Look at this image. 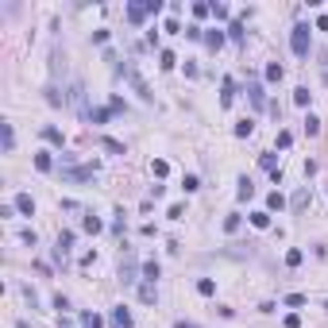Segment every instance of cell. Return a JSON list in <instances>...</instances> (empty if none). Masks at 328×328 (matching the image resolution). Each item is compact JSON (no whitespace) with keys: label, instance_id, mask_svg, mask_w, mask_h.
Listing matches in <instances>:
<instances>
[{"label":"cell","instance_id":"cell-30","mask_svg":"<svg viewBox=\"0 0 328 328\" xmlns=\"http://www.w3.org/2000/svg\"><path fill=\"white\" fill-rule=\"evenodd\" d=\"M108 116H112V108H93V112H89V120H93V124H105Z\"/></svg>","mask_w":328,"mask_h":328},{"label":"cell","instance_id":"cell-32","mask_svg":"<svg viewBox=\"0 0 328 328\" xmlns=\"http://www.w3.org/2000/svg\"><path fill=\"white\" fill-rule=\"evenodd\" d=\"M309 97H313V93L301 85V89H294V105H309Z\"/></svg>","mask_w":328,"mask_h":328},{"label":"cell","instance_id":"cell-33","mask_svg":"<svg viewBox=\"0 0 328 328\" xmlns=\"http://www.w3.org/2000/svg\"><path fill=\"white\" fill-rule=\"evenodd\" d=\"M251 132H255V124H251V120H243V124H236V135H239V139H247Z\"/></svg>","mask_w":328,"mask_h":328},{"label":"cell","instance_id":"cell-18","mask_svg":"<svg viewBox=\"0 0 328 328\" xmlns=\"http://www.w3.org/2000/svg\"><path fill=\"white\" fill-rule=\"evenodd\" d=\"M239 212H228V216H224V232H228V236H232V232H239Z\"/></svg>","mask_w":328,"mask_h":328},{"label":"cell","instance_id":"cell-40","mask_svg":"<svg viewBox=\"0 0 328 328\" xmlns=\"http://www.w3.org/2000/svg\"><path fill=\"white\" fill-rule=\"evenodd\" d=\"M290 143H294V135H290V132H278V147L286 151V147H290Z\"/></svg>","mask_w":328,"mask_h":328},{"label":"cell","instance_id":"cell-4","mask_svg":"<svg viewBox=\"0 0 328 328\" xmlns=\"http://www.w3.org/2000/svg\"><path fill=\"white\" fill-rule=\"evenodd\" d=\"M97 174V163H89V166H62V178H70V181H85V178H93Z\"/></svg>","mask_w":328,"mask_h":328},{"label":"cell","instance_id":"cell-41","mask_svg":"<svg viewBox=\"0 0 328 328\" xmlns=\"http://www.w3.org/2000/svg\"><path fill=\"white\" fill-rule=\"evenodd\" d=\"M174 328H201V325H193V321H178Z\"/></svg>","mask_w":328,"mask_h":328},{"label":"cell","instance_id":"cell-13","mask_svg":"<svg viewBox=\"0 0 328 328\" xmlns=\"http://www.w3.org/2000/svg\"><path fill=\"white\" fill-rule=\"evenodd\" d=\"M0 135H4V151H12L15 147V132H12V124H8V120L0 124Z\"/></svg>","mask_w":328,"mask_h":328},{"label":"cell","instance_id":"cell-1","mask_svg":"<svg viewBox=\"0 0 328 328\" xmlns=\"http://www.w3.org/2000/svg\"><path fill=\"white\" fill-rule=\"evenodd\" d=\"M309 46H313L309 23H294V31H290V50H294L298 58H309Z\"/></svg>","mask_w":328,"mask_h":328},{"label":"cell","instance_id":"cell-35","mask_svg":"<svg viewBox=\"0 0 328 328\" xmlns=\"http://www.w3.org/2000/svg\"><path fill=\"white\" fill-rule=\"evenodd\" d=\"M209 12H212V4H205V0H201V4H193V15H197V19H205Z\"/></svg>","mask_w":328,"mask_h":328},{"label":"cell","instance_id":"cell-22","mask_svg":"<svg viewBox=\"0 0 328 328\" xmlns=\"http://www.w3.org/2000/svg\"><path fill=\"white\" fill-rule=\"evenodd\" d=\"M43 139H46V143H54V147H62V143H66L58 128H43Z\"/></svg>","mask_w":328,"mask_h":328},{"label":"cell","instance_id":"cell-19","mask_svg":"<svg viewBox=\"0 0 328 328\" xmlns=\"http://www.w3.org/2000/svg\"><path fill=\"white\" fill-rule=\"evenodd\" d=\"M155 278H159V263L147 259V263H143V282H155Z\"/></svg>","mask_w":328,"mask_h":328},{"label":"cell","instance_id":"cell-34","mask_svg":"<svg viewBox=\"0 0 328 328\" xmlns=\"http://www.w3.org/2000/svg\"><path fill=\"white\" fill-rule=\"evenodd\" d=\"M286 305H290V309H298V305H305V294H286Z\"/></svg>","mask_w":328,"mask_h":328},{"label":"cell","instance_id":"cell-14","mask_svg":"<svg viewBox=\"0 0 328 328\" xmlns=\"http://www.w3.org/2000/svg\"><path fill=\"white\" fill-rule=\"evenodd\" d=\"M81 228H85V232H93V236H97V232H101V228H105V220H101V216H85V220H81Z\"/></svg>","mask_w":328,"mask_h":328},{"label":"cell","instance_id":"cell-5","mask_svg":"<svg viewBox=\"0 0 328 328\" xmlns=\"http://www.w3.org/2000/svg\"><path fill=\"white\" fill-rule=\"evenodd\" d=\"M247 97H251V105H255V112H263V108H267V93H263V85H259V81H247Z\"/></svg>","mask_w":328,"mask_h":328},{"label":"cell","instance_id":"cell-11","mask_svg":"<svg viewBox=\"0 0 328 328\" xmlns=\"http://www.w3.org/2000/svg\"><path fill=\"white\" fill-rule=\"evenodd\" d=\"M15 209L23 212V216H31V212H35V201H31V193H19V197H15Z\"/></svg>","mask_w":328,"mask_h":328},{"label":"cell","instance_id":"cell-24","mask_svg":"<svg viewBox=\"0 0 328 328\" xmlns=\"http://www.w3.org/2000/svg\"><path fill=\"white\" fill-rule=\"evenodd\" d=\"M101 147L112 151V155H124V143H120V139H112V135H105V139H101Z\"/></svg>","mask_w":328,"mask_h":328},{"label":"cell","instance_id":"cell-25","mask_svg":"<svg viewBox=\"0 0 328 328\" xmlns=\"http://www.w3.org/2000/svg\"><path fill=\"white\" fill-rule=\"evenodd\" d=\"M251 224H255V228H270V212H267V209L251 212Z\"/></svg>","mask_w":328,"mask_h":328},{"label":"cell","instance_id":"cell-26","mask_svg":"<svg viewBox=\"0 0 328 328\" xmlns=\"http://www.w3.org/2000/svg\"><path fill=\"white\" fill-rule=\"evenodd\" d=\"M81 325L85 328H105V321H101L97 313H81Z\"/></svg>","mask_w":328,"mask_h":328},{"label":"cell","instance_id":"cell-36","mask_svg":"<svg viewBox=\"0 0 328 328\" xmlns=\"http://www.w3.org/2000/svg\"><path fill=\"white\" fill-rule=\"evenodd\" d=\"M305 132H309V135H317V132H321V120H317V116H309V120H305Z\"/></svg>","mask_w":328,"mask_h":328},{"label":"cell","instance_id":"cell-16","mask_svg":"<svg viewBox=\"0 0 328 328\" xmlns=\"http://www.w3.org/2000/svg\"><path fill=\"white\" fill-rule=\"evenodd\" d=\"M159 66H163V70H174V66H178L174 50H159Z\"/></svg>","mask_w":328,"mask_h":328},{"label":"cell","instance_id":"cell-3","mask_svg":"<svg viewBox=\"0 0 328 328\" xmlns=\"http://www.w3.org/2000/svg\"><path fill=\"white\" fill-rule=\"evenodd\" d=\"M163 12V0H143V4H128V23H143L147 15Z\"/></svg>","mask_w":328,"mask_h":328},{"label":"cell","instance_id":"cell-31","mask_svg":"<svg viewBox=\"0 0 328 328\" xmlns=\"http://www.w3.org/2000/svg\"><path fill=\"white\" fill-rule=\"evenodd\" d=\"M228 39H243V19H236V23H228Z\"/></svg>","mask_w":328,"mask_h":328},{"label":"cell","instance_id":"cell-39","mask_svg":"<svg viewBox=\"0 0 328 328\" xmlns=\"http://www.w3.org/2000/svg\"><path fill=\"white\" fill-rule=\"evenodd\" d=\"M212 15H216V19H228V4H212Z\"/></svg>","mask_w":328,"mask_h":328},{"label":"cell","instance_id":"cell-21","mask_svg":"<svg viewBox=\"0 0 328 328\" xmlns=\"http://www.w3.org/2000/svg\"><path fill=\"white\" fill-rule=\"evenodd\" d=\"M35 166H39V170H54V159H50V155H46V151H39V155H35Z\"/></svg>","mask_w":328,"mask_h":328},{"label":"cell","instance_id":"cell-15","mask_svg":"<svg viewBox=\"0 0 328 328\" xmlns=\"http://www.w3.org/2000/svg\"><path fill=\"white\" fill-rule=\"evenodd\" d=\"M305 205H309V189H298V193H294V201H290V209H294V212H301Z\"/></svg>","mask_w":328,"mask_h":328},{"label":"cell","instance_id":"cell-27","mask_svg":"<svg viewBox=\"0 0 328 328\" xmlns=\"http://www.w3.org/2000/svg\"><path fill=\"white\" fill-rule=\"evenodd\" d=\"M282 74H286V70L278 66V62H270V66H267V81H282Z\"/></svg>","mask_w":328,"mask_h":328},{"label":"cell","instance_id":"cell-37","mask_svg":"<svg viewBox=\"0 0 328 328\" xmlns=\"http://www.w3.org/2000/svg\"><path fill=\"white\" fill-rule=\"evenodd\" d=\"M46 101H50V105H62V101H66V97H62L58 89H46Z\"/></svg>","mask_w":328,"mask_h":328},{"label":"cell","instance_id":"cell-12","mask_svg":"<svg viewBox=\"0 0 328 328\" xmlns=\"http://www.w3.org/2000/svg\"><path fill=\"white\" fill-rule=\"evenodd\" d=\"M232 97H236V81H232V77H224V93H220V105L228 108V105H232Z\"/></svg>","mask_w":328,"mask_h":328},{"label":"cell","instance_id":"cell-6","mask_svg":"<svg viewBox=\"0 0 328 328\" xmlns=\"http://www.w3.org/2000/svg\"><path fill=\"white\" fill-rule=\"evenodd\" d=\"M112 328H132V313H128L124 305H116V309H112Z\"/></svg>","mask_w":328,"mask_h":328},{"label":"cell","instance_id":"cell-28","mask_svg":"<svg viewBox=\"0 0 328 328\" xmlns=\"http://www.w3.org/2000/svg\"><path fill=\"white\" fill-rule=\"evenodd\" d=\"M70 247H74V232H62V236H58V251L66 255Z\"/></svg>","mask_w":328,"mask_h":328},{"label":"cell","instance_id":"cell-9","mask_svg":"<svg viewBox=\"0 0 328 328\" xmlns=\"http://www.w3.org/2000/svg\"><path fill=\"white\" fill-rule=\"evenodd\" d=\"M139 301H143V305H155V301H159V290H155V282H143V286H139Z\"/></svg>","mask_w":328,"mask_h":328},{"label":"cell","instance_id":"cell-20","mask_svg":"<svg viewBox=\"0 0 328 328\" xmlns=\"http://www.w3.org/2000/svg\"><path fill=\"white\" fill-rule=\"evenodd\" d=\"M197 294H201V298H212V294H216V282H212V278H201V282H197Z\"/></svg>","mask_w":328,"mask_h":328},{"label":"cell","instance_id":"cell-8","mask_svg":"<svg viewBox=\"0 0 328 328\" xmlns=\"http://www.w3.org/2000/svg\"><path fill=\"white\" fill-rule=\"evenodd\" d=\"M236 185H239V189H236V193H239V201H251V197H255V181L247 178V174H243V178H239Z\"/></svg>","mask_w":328,"mask_h":328},{"label":"cell","instance_id":"cell-38","mask_svg":"<svg viewBox=\"0 0 328 328\" xmlns=\"http://www.w3.org/2000/svg\"><path fill=\"white\" fill-rule=\"evenodd\" d=\"M151 170H155V178H166V170H170V166H166V163H163V159H159V163L151 166Z\"/></svg>","mask_w":328,"mask_h":328},{"label":"cell","instance_id":"cell-10","mask_svg":"<svg viewBox=\"0 0 328 328\" xmlns=\"http://www.w3.org/2000/svg\"><path fill=\"white\" fill-rule=\"evenodd\" d=\"M120 282H135V263H132V255H128V259H120Z\"/></svg>","mask_w":328,"mask_h":328},{"label":"cell","instance_id":"cell-23","mask_svg":"<svg viewBox=\"0 0 328 328\" xmlns=\"http://www.w3.org/2000/svg\"><path fill=\"white\" fill-rule=\"evenodd\" d=\"M274 209H286V197L278 193V189H274V193L267 197V212H274Z\"/></svg>","mask_w":328,"mask_h":328},{"label":"cell","instance_id":"cell-17","mask_svg":"<svg viewBox=\"0 0 328 328\" xmlns=\"http://www.w3.org/2000/svg\"><path fill=\"white\" fill-rule=\"evenodd\" d=\"M181 189H185V193H197V189H201V178H197V174H185V178H181Z\"/></svg>","mask_w":328,"mask_h":328},{"label":"cell","instance_id":"cell-29","mask_svg":"<svg viewBox=\"0 0 328 328\" xmlns=\"http://www.w3.org/2000/svg\"><path fill=\"white\" fill-rule=\"evenodd\" d=\"M301 259H305V251H298V247L286 251V267H301Z\"/></svg>","mask_w":328,"mask_h":328},{"label":"cell","instance_id":"cell-2","mask_svg":"<svg viewBox=\"0 0 328 328\" xmlns=\"http://www.w3.org/2000/svg\"><path fill=\"white\" fill-rule=\"evenodd\" d=\"M120 74H124V77H128V81H132V89L139 93V101H147V105H151V101H155V93H151V85H147V81H143V77H139V70H135L132 62H124V66H120Z\"/></svg>","mask_w":328,"mask_h":328},{"label":"cell","instance_id":"cell-42","mask_svg":"<svg viewBox=\"0 0 328 328\" xmlns=\"http://www.w3.org/2000/svg\"><path fill=\"white\" fill-rule=\"evenodd\" d=\"M325 313H328V301H325Z\"/></svg>","mask_w":328,"mask_h":328},{"label":"cell","instance_id":"cell-7","mask_svg":"<svg viewBox=\"0 0 328 328\" xmlns=\"http://www.w3.org/2000/svg\"><path fill=\"white\" fill-rule=\"evenodd\" d=\"M224 39H228V35H224V31H216V27H209V31H205V46H209V50H220V46H224Z\"/></svg>","mask_w":328,"mask_h":328}]
</instances>
